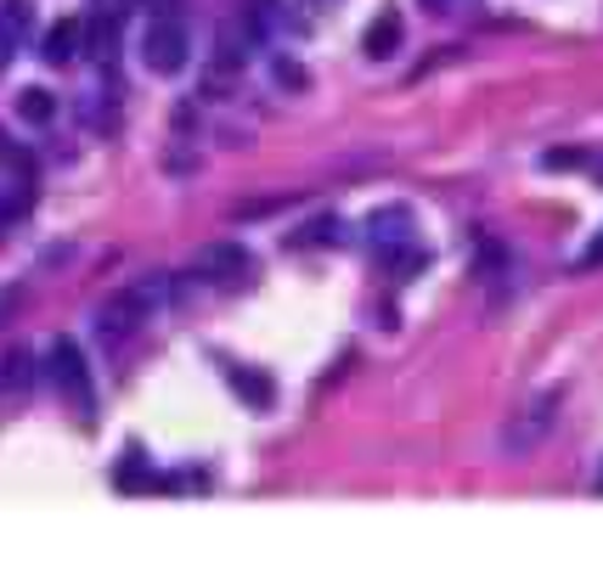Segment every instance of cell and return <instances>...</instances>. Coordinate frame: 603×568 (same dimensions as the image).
Returning <instances> with one entry per match:
<instances>
[{"instance_id":"3957f363","label":"cell","mask_w":603,"mask_h":568,"mask_svg":"<svg viewBox=\"0 0 603 568\" xmlns=\"http://www.w3.org/2000/svg\"><path fill=\"white\" fill-rule=\"evenodd\" d=\"M141 62L152 68V73H181L187 68V29L176 23V18H158V23H147V34H141Z\"/></svg>"},{"instance_id":"44dd1931","label":"cell","mask_w":603,"mask_h":568,"mask_svg":"<svg viewBox=\"0 0 603 568\" xmlns=\"http://www.w3.org/2000/svg\"><path fill=\"white\" fill-rule=\"evenodd\" d=\"M12 158V147H7V136H0V163H7Z\"/></svg>"},{"instance_id":"ba28073f","label":"cell","mask_w":603,"mask_h":568,"mask_svg":"<svg viewBox=\"0 0 603 568\" xmlns=\"http://www.w3.org/2000/svg\"><path fill=\"white\" fill-rule=\"evenodd\" d=\"M226 377H231V389H237V395H243V400H248L254 411H271L277 389H271V377H266V371H248V366H231Z\"/></svg>"},{"instance_id":"7402d4cb","label":"cell","mask_w":603,"mask_h":568,"mask_svg":"<svg viewBox=\"0 0 603 568\" xmlns=\"http://www.w3.org/2000/svg\"><path fill=\"white\" fill-rule=\"evenodd\" d=\"M7 51H12V46H7V40H0V68H7Z\"/></svg>"},{"instance_id":"d6986e66","label":"cell","mask_w":603,"mask_h":568,"mask_svg":"<svg viewBox=\"0 0 603 568\" xmlns=\"http://www.w3.org/2000/svg\"><path fill=\"white\" fill-rule=\"evenodd\" d=\"M597 259H603V237H597V242L586 248V265H597Z\"/></svg>"},{"instance_id":"52a82bcc","label":"cell","mask_w":603,"mask_h":568,"mask_svg":"<svg viewBox=\"0 0 603 568\" xmlns=\"http://www.w3.org/2000/svg\"><path fill=\"white\" fill-rule=\"evenodd\" d=\"M79 46H85V23H79V18H62V23H51V29H46L40 57H46L51 68H62V62H73V57H79Z\"/></svg>"},{"instance_id":"9c48e42d","label":"cell","mask_w":603,"mask_h":568,"mask_svg":"<svg viewBox=\"0 0 603 568\" xmlns=\"http://www.w3.org/2000/svg\"><path fill=\"white\" fill-rule=\"evenodd\" d=\"M395 46H401V12H378L367 23V57L384 62V57H395Z\"/></svg>"},{"instance_id":"6da1fadb","label":"cell","mask_w":603,"mask_h":568,"mask_svg":"<svg viewBox=\"0 0 603 568\" xmlns=\"http://www.w3.org/2000/svg\"><path fill=\"white\" fill-rule=\"evenodd\" d=\"M46 366H51V383H57V395L91 422V406H97V389H91V366H85V355H79V343L73 338H57L51 349H46Z\"/></svg>"},{"instance_id":"5b68a950","label":"cell","mask_w":603,"mask_h":568,"mask_svg":"<svg viewBox=\"0 0 603 568\" xmlns=\"http://www.w3.org/2000/svg\"><path fill=\"white\" fill-rule=\"evenodd\" d=\"M367 237H373V248L389 259V253H401V248H412V209H378L373 220H367Z\"/></svg>"},{"instance_id":"8fae6325","label":"cell","mask_w":603,"mask_h":568,"mask_svg":"<svg viewBox=\"0 0 603 568\" xmlns=\"http://www.w3.org/2000/svg\"><path fill=\"white\" fill-rule=\"evenodd\" d=\"M243 23L260 40V34H277L288 23V12H283V0H243Z\"/></svg>"},{"instance_id":"ac0fdd59","label":"cell","mask_w":603,"mask_h":568,"mask_svg":"<svg viewBox=\"0 0 603 568\" xmlns=\"http://www.w3.org/2000/svg\"><path fill=\"white\" fill-rule=\"evenodd\" d=\"M12 220H18V209H12V203H0V237H7V226H12Z\"/></svg>"},{"instance_id":"5bb4252c","label":"cell","mask_w":603,"mask_h":568,"mask_svg":"<svg viewBox=\"0 0 603 568\" xmlns=\"http://www.w3.org/2000/svg\"><path fill=\"white\" fill-rule=\"evenodd\" d=\"M113 40H119V12H108V0H102L97 29H91V51H97V57H113Z\"/></svg>"},{"instance_id":"277c9868","label":"cell","mask_w":603,"mask_h":568,"mask_svg":"<svg viewBox=\"0 0 603 568\" xmlns=\"http://www.w3.org/2000/svg\"><path fill=\"white\" fill-rule=\"evenodd\" d=\"M553 417H558V389H547L536 406H525L520 417H513V422L502 428V450H507V456H525V450H536V445L547 439Z\"/></svg>"},{"instance_id":"e0dca14e","label":"cell","mask_w":603,"mask_h":568,"mask_svg":"<svg viewBox=\"0 0 603 568\" xmlns=\"http://www.w3.org/2000/svg\"><path fill=\"white\" fill-rule=\"evenodd\" d=\"M305 242H338V220H316V231Z\"/></svg>"},{"instance_id":"ffe728a7","label":"cell","mask_w":603,"mask_h":568,"mask_svg":"<svg viewBox=\"0 0 603 568\" xmlns=\"http://www.w3.org/2000/svg\"><path fill=\"white\" fill-rule=\"evenodd\" d=\"M457 7V0H428V12H452Z\"/></svg>"},{"instance_id":"4fadbf2b","label":"cell","mask_w":603,"mask_h":568,"mask_svg":"<svg viewBox=\"0 0 603 568\" xmlns=\"http://www.w3.org/2000/svg\"><path fill=\"white\" fill-rule=\"evenodd\" d=\"M0 377H7L12 389H29V383H34V355H29V349H7V360H0Z\"/></svg>"},{"instance_id":"8992f818","label":"cell","mask_w":603,"mask_h":568,"mask_svg":"<svg viewBox=\"0 0 603 568\" xmlns=\"http://www.w3.org/2000/svg\"><path fill=\"white\" fill-rule=\"evenodd\" d=\"M141 316H147V310H141V299H136V293H125V299L102 305V310H97V332H102V343H108V349H113V343H125V338L141 327Z\"/></svg>"},{"instance_id":"7c38bea8","label":"cell","mask_w":603,"mask_h":568,"mask_svg":"<svg viewBox=\"0 0 603 568\" xmlns=\"http://www.w3.org/2000/svg\"><path fill=\"white\" fill-rule=\"evenodd\" d=\"M215 57H220L226 68L248 62V57H254V29H248V23H226V29H220V51H215Z\"/></svg>"},{"instance_id":"7a4b0ae2","label":"cell","mask_w":603,"mask_h":568,"mask_svg":"<svg viewBox=\"0 0 603 568\" xmlns=\"http://www.w3.org/2000/svg\"><path fill=\"white\" fill-rule=\"evenodd\" d=\"M204 281H215V288H248L254 281V253L243 248V242H209L204 253H198V265H192Z\"/></svg>"},{"instance_id":"9a60e30c","label":"cell","mask_w":603,"mask_h":568,"mask_svg":"<svg viewBox=\"0 0 603 568\" xmlns=\"http://www.w3.org/2000/svg\"><path fill=\"white\" fill-rule=\"evenodd\" d=\"M18 113H23L29 124H46V119L57 113V102L46 97V90H23V97H18Z\"/></svg>"},{"instance_id":"2e32d148","label":"cell","mask_w":603,"mask_h":568,"mask_svg":"<svg viewBox=\"0 0 603 568\" xmlns=\"http://www.w3.org/2000/svg\"><path fill=\"white\" fill-rule=\"evenodd\" d=\"M277 79H283V84H294V90H299V84H305V68H299V62H288V57H283V62H277Z\"/></svg>"},{"instance_id":"30bf717a","label":"cell","mask_w":603,"mask_h":568,"mask_svg":"<svg viewBox=\"0 0 603 568\" xmlns=\"http://www.w3.org/2000/svg\"><path fill=\"white\" fill-rule=\"evenodd\" d=\"M29 29H34V7H29V0H0V40L23 46Z\"/></svg>"}]
</instances>
